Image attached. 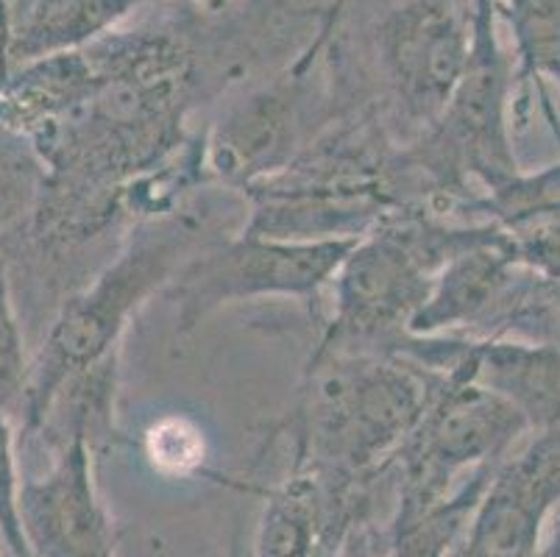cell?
<instances>
[{"mask_svg":"<svg viewBox=\"0 0 560 557\" xmlns=\"http://www.w3.org/2000/svg\"><path fill=\"white\" fill-rule=\"evenodd\" d=\"M32 376V357L25 349L23 324L14 304L9 259L0 257V413L18 416Z\"/></svg>","mask_w":560,"mask_h":557,"instance_id":"15","label":"cell"},{"mask_svg":"<svg viewBox=\"0 0 560 557\" xmlns=\"http://www.w3.org/2000/svg\"><path fill=\"white\" fill-rule=\"evenodd\" d=\"M430 376L424 416L390 460L396 468L394 513H419L438 504L450 497L463 472L497 466L513 441L533 427L511 398L457 368Z\"/></svg>","mask_w":560,"mask_h":557,"instance_id":"4","label":"cell"},{"mask_svg":"<svg viewBox=\"0 0 560 557\" xmlns=\"http://www.w3.org/2000/svg\"><path fill=\"white\" fill-rule=\"evenodd\" d=\"M346 3H349V0H335L332 7H329V12L324 14V23H320V28H318V39H324V43H329V37H332L335 25H338L340 14H343Z\"/></svg>","mask_w":560,"mask_h":557,"instance_id":"19","label":"cell"},{"mask_svg":"<svg viewBox=\"0 0 560 557\" xmlns=\"http://www.w3.org/2000/svg\"><path fill=\"white\" fill-rule=\"evenodd\" d=\"M536 557H560V519H558V524L552 527V535H549L547 544L538 546Z\"/></svg>","mask_w":560,"mask_h":557,"instance_id":"21","label":"cell"},{"mask_svg":"<svg viewBox=\"0 0 560 557\" xmlns=\"http://www.w3.org/2000/svg\"><path fill=\"white\" fill-rule=\"evenodd\" d=\"M196 3H203V0H196Z\"/></svg>","mask_w":560,"mask_h":557,"instance_id":"22","label":"cell"},{"mask_svg":"<svg viewBox=\"0 0 560 557\" xmlns=\"http://www.w3.org/2000/svg\"><path fill=\"white\" fill-rule=\"evenodd\" d=\"M226 557H254L252 541H248V535L243 533L241 527L232 533V541H229V546H226Z\"/></svg>","mask_w":560,"mask_h":557,"instance_id":"20","label":"cell"},{"mask_svg":"<svg viewBox=\"0 0 560 557\" xmlns=\"http://www.w3.org/2000/svg\"><path fill=\"white\" fill-rule=\"evenodd\" d=\"M516 268L511 237L505 232L471 245L438 270L430 295L407 332L435 337L457 326L482 324L511 293Z\"/></svg>","mask_w":560,"mask_h":557,"instance_id":"11","label":"cell"},{"mask_svg":"<svg viewBox=\"0 0 560 557\" xmlns=\"http://www.w3.org/2000/svg\"><path fill=\"white\" fill-rule=\"evenodd\" d=\"M20 524L32 557H115L117 533L95 483L90 438L68 436L43 477L23 479Z\"/></svg>","mask_w":560,"mask_h":557,"instance_id":"8","label":"cell"},{"mask_svg":"<svg viewBox=\"0 0 560 557\" xmlns=\"http://www.w3.org/2000/svg\"><path fill=\"white\" fill-rule=\"evenodd\" d=\"M358 240H277L241 232L203 245L165 288L176 304L179 335L237 301L318 299Z\"/></svg>","mask_w":560,"mask_h":557,"instance_id":"5","label":"cell"},{"mask_svg":"<svg viewBox=\"0 0 560 557\" xmlns=\"http://www.w3.org/2000/svg\"><path fill=\"white\" fill-rule=\"evenodd\" d=\"M142 0H34L14 31L12 56L50 59L75 54L115 34Z\"/></svg>","mask_w":560,"mask_h":557,"instance_id":"12","label":"cell"},{"mask_svg":"<svg viewBox=\"0 0 560 557\" xmlns=\"http://www.w3.org/2000/svg\"><path fill=\"white\" fill-rule=\"evenodd\" d=\"M293 468L265 499L254 557H338L351 521L371 510V488Z\"/></svg>","mask_w":560,"mask_h":557,"instance_id":"10","label":"cell"},{"mask_svg":"<svg viewBox=\"0 0 560 557\" xmlns=\"http://www.w3.org/2000/svg\"><path fill=\"white\" fill-rule=\"evenodd\" d=\"M508 237H511V254L518 268L533 270L549 282H560V221L529 227Z\"/></svg>","mask_w":560,"mask_h":557,"instance_id":"17","label":"cell"},{"mask_svg":"<svg viewBox=\"0 0 560 557\" xmlns=\"http://www.w3.org/2000/svg\"><path fill=\"white\" fill-rule=\"evenodd\" d=\"M315 61L299 56L284 79L254 92L201 142V167L215 182L243 190L296 160L302 131V86Z\"/></svg>","mask_w":560,"mask_h":557,"instance_id":"9","label":"cell"},{"mask_svg":"<svg viewBox=\"0 0 560 557\" xmlns=\"http://www.w3.org/2000/svg\"><path fill=\"white\" fill-rule=\"evenodd\" d=\"M466 209L486 214L488 223L505 234L560 221V165L536 173L518 171L499 187L486 190V196L468 198Z\"/></svg>","mask_w":560,"mask_h":557,"instance_id":"13","label":"cell"},{"mask_svg":"<svg viewBox=\"0 0 560 557\" xmlns=\"http://www.w3.org/2000/svg\"><path fill=\"white\" fill-rule=\"evenodd\" d=\"M432 274L388 221L351 245L332 276V321L320 346L388 349L416 318L432 290ZM385 349L380 355H385Z\"/></svg>","mask_w":560,"mask_h":557,"instance_id":"6","label":"cell"},{"mask_svg":"<svg viewBox=\"0 0 560 557\" xmlns=\"http://www.w3.org/2000/svg\"><path fill=\"white\" fill-rule=\"evenodd\" d=\"M430 398L421 368L376 351L318 346L304 371L293 468L369 485L390 468Z\"/></svg>","mask_w":560,"mask_h":557,"instance_id":"2","label":"cell"},{"mask_svg":"<svg viewBox=\"0 0 560 557\" xmlns=\"http://www.w3.org/2000/svg\"><path fill=\"white\" fill-rule=\"evenodd\" d=\"M20 488L18 432L12 416L0 413V546L7 557H32L20 524Z\"/></svg>","mask_w":560,"mask_h":557,"instance_id":"16","label":"cell"},{"mask_svg":"<svg viewBox=\"0 0 560 557\" xmlns=\"http://www.w3.org/2000/svg\"><path fill=\"white\" fill-rule=\"evenodd\" d=\"M215 240L221 237L212 234L207 207L198 212L192 204H182L142 221L93 282L65 301L45 332L18 413L20 432L37 436L62 387L115 357L137 310L151 295L165 293L182 265Z\"/></svg>","mask_w":560,"mask_h":557,"instance_id":"1","label":"cell"},{"mask_svg":"<svg viewBox=\"0 0 560 557\" xmlns=\"http://www.w3.org/2000/svg\"><path fill=\"white\" fill-rule=\"evenodd\" d=\"M513 95L511 59L499 45L497 0H475L468 18V54L450 104L421 140L401 153V167L419 173L441 196H463L475 178L493 190L516 176L508 129Z\"/></svg>","mask_w":560,"mask_h":557,"instance_id":"3","label":"cell"},{"mask_svg":"<svg viewBox=\"0 0 560 557\" xmlns=\"http://www.w3.org/2000/svg\"><path fill=\"white\" fill-rule=\"evenodd\" d=\"M45 190V165L23 135L0 129V257L28 234Z\"/></svg>","mask_w":560,"mask_h":557,"instance_id":"14","label":"cell"},{"mask_svg":"<svg viewBox=\"0 0 560 557\" xmlns=\"http://www.w3.org/2000/svg\"><path fill=\"white\" fill-rule=\"evenodd\" d=\"M390 538V519L376 524L369 513L358 515L351 521L349 533H346L343 544H340L338 557H385Z\"/></svg>","mask_w":560,"mask_h":557,"instance_id":"18","label":"cell"},{"mask_svg":"<svg viewBox=\"0 0 560 557\" xmlns=\"http://www.w3.org/2000/svg\"><path fill=\"white\" fill-rule=\"evenodd\" d=\"M401 117L427 131L450 104L468 54V20L446 0H407L376 31Z\"/></svg>","mask_w":560,"mask_h":557,"instance_id":"7","label":"cell"}]
</instances>
